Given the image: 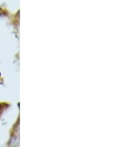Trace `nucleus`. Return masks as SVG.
Returning a JSON list of instances; mask_svg holds the SVG:
<instances>
[]
</instances>
